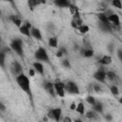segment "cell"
<instances>
[{
  "label": "cell",
  "mask_w": 122,
  "mask_h": 122,
  "mask_svg": "<svg viewBox=\"0 0 122 122\" xmlns=\"http://www.w3.org/2000/svg\"><path fill=\"white\" fill-rule=\"evenodd\" d=\"M16 82L21 88V90H23V92H27L28 94H30V85L28 76H26L24 73H20L16 77Z\"/></svg>",
  "instance_id": "obj_1"
},
{
  "label": "cell",
  "mask_w": 122,
  "mask_h": 122,
  "mask_svg": "<svg viewBox=\"0 0 122 122\" xmlns=\"http://www.w3.org/2000/svg\"><path fill=\"white\" fill-rule=\"evenodd\" d=\"M10 48L18 55H20V56L23 55V43H22V40H20V39H14L10 43Z\"/></svg>",
  "instance_id": "obj_2"
},
{
  "label": "cell",
  "mask_w": 122,
  "mask_h": 122,
  "mask_svg": "<svg viewBox=\"0 0 122 122\" xmlns=\"http://www.w3.org/2000/svg\"><path fill=\"white\" fill-rule=\"evenodd\" d=\"M35 58L37 61H45V62H49L50 61V58H49V55L46 51V50L42 47L38 48V50L35 51V54H34Z\"/></svg>",
  "instance_id": "obj_3"
},
{
  "label": "cell",
  "mask_w": 122,
  "mask_h": 122,
  "mask_svg": "<svg viewBox=\"0 0 122 122\" xmlns=\"http://www.w3.org/2000/svg\"><path fill=\"white\" fill-rule=\"evenodd\" d=\"M65 91L70 92V93H73V94H78L79 93L78 86L73 81H68L65 84Z\"/></svg>",
  "instance_id": "obj_4"
},
{
  "label": "cell",
  "mask_w": 122,
  "mask_h": 122,
  "mask_svg": "<svg viewBox=\"0 0 122 122\" xmlns=\"http://www.w3.org/2000/svg\"><path fill=\"white\" fill-rule=\"evenodd\" d=\"M53 84H54V89H55V92L57 93V95H59L60 97H64L65 96V84L60 81H56Z\"/></svg>",
  "instance_id": "obj_5"
},
{
  "label": "cell",
  "mask_w": 122,
  "mask_h": 122,
  "mask_svg": "<svg viewBox=\"0 0 122 122\" xmlns=\"http://www.w3.org/2000/svg\"><path fill=\"white\" fill-rule=\"evenodd\" d=\"M93 78L95 80H97L98 82H101V83L105 82V80H106V71H103V70H98L96 72H94Z\"/></svg>",
  "instance_id": "obj_6"
},
{
  "label": "cell",
  "mask_w": 122,
  "mask_h": 122,
  "mask_svg": "<svg viewBox=\"0 0 122 122\" xmlns=\"http://www.w3.org/2000/svg\"><path fill=\"white\" fill-rule=\"evenodd\" d=\"M44 88H45V90H46L51 96H54V95H55L56 92H55V89H54V84H53V83L47 82V83H45Z\"/></svg>",
  "instance_id": "obj_7"
},
{
  "label": "cell",
  "mask_w": 122,
  "mask_h": 122,
  "mask_svg": "<svg viewBox=\"0 0 122 122\" xmlns=\"http://www.w3.org/2000/svg\"><path fill=\"white\" fill-rule=\"evenodd\" d=\"M51 112H52V114H53V119L56 122H59L60 118H61V115H62V110L60 108H56V109H52Z\"/></svg>",
  "instance_id": "obj_8"
},
{
  "label": "cell",
  "mask_w": 122,
  "mask_h": 122,
  "mask_svg": "<svg viewBox=\"0 0 122 122\" xmlns=\"http://www.w3.org/2000/svg\"><path fill=\"white\" fill-rule=\"evenodd\" d=\"M108 19H109V21L111 22V23H112L114 26H119L120 25V20H119V16L116 14V13H113V14H112L111 16H109L108 17Z\"/></svg>",
  "instance_id": "obj_9"
},
{
  "label": "cell",
  "mask_w": 122,
  "mask_h": 122,
  "mask_svg": "<svg viewBox=\"0 0 122 122\" xmlns=\"http://www.w3.org/2000/svg\"><path fill=\"white\" fill-rule=\"evenodd\" d=\"M32 66H33V69L38 72V73H40V74H44V67H43V65H42V63L41 62H39V61H36V62H34L33 64H32Z\"/></svg>",
  "instance_id": "obj_10"
},
{
  "label": "cell",
  "mask_w": 122,
  "mask_h": 122,
  "mask_svg": "<svg viewBox=\"0 0 122 122\" xmlns=\"http://www.w3.org/2000/svg\"><path fill=\"white\" fill-rule=\"evenodd\" d=\"M30 34H31V36H33L34 38H36V39H38V40H42V34H41V31H40L38 29L32 28V29L30 30Z\"/></svg>",
  "instance_id": "obj_11"
},
{
  "label": "cell",
  "mask_w": 122,
  "mask_h": 122,
  "mask_svg": "<svg viewBox=\"0 0 122 122\" xmlns=\"http://www.w3.org/2000/svg\"><path fill=\"white\" fill-rule=\"evenodd\" d=\"M112 57L111 55H104L102 56V58L99 60V63L101 65H104V66H107V65H110L112 63Z\"/></svg>",
  "instance_id": "obj_12"
},
{
  "label": "cell",
  "mask_w": 122,
  "mask_h": 122,
  "mask_svg": "<svg viewBox=\"0 0 122 122\" xmlns=\"http://www.w3.org/2000/svg\"><path fill=\"white\" fill-rule=\"evenodd\" d=\"M54 4L60 8H67V7H70L71 6V3L67 0H57L54 2Z\"/></svg>",
  "instance_id": "obj_13"
},
{
  "label": "cell",
  "mask_w": 122,
  "mask_h": 122,
  "mask_svg": "<svg viewBox=\"0 0 122 122\" xmlns=\"http://www.w3.org/2000/svg\"><path fill=\"white\" fill-rule=\"evenodd\" d=\"M92 110H93L95 112L102 113V112H103V105H102V103H101V102L96 101V103L92 106Z\"/></svg>",
  "instance_id": "obj_14"
},
{
  "label": "cell",
  "mask_w": 122,
  "mask_h": 122,
  "mask_svg": "<svg viewBox=\"0 0 122 122\" xmlns=\"http://www.w3.org/2000/svg\"><path fill=\"white\" fill-rule=\"evenodd\" d=\"M10 18V20L12 21V23H13L16 27L20 28V27L22 26V21H21V19H20V18H18L16 15H11Z\"/></svg>",
  "instance_id": "obj_15"
},
{
  "label": "cell",
  "mask_w": 122,
  "mask_h": 122,
  "mask_svg": "<svg viewBox=\"0 0 122 122\" xmlns=\"http://www.w3.org/2000/svg\"><path fill=\"white\" fill-rule=\"evenodd\" d=\"M19 30H20V32H21L22 34H24V35H26V36H30V35H31V34H30V30L28 29L24 24L19 28Z\"/></svg>",
  "instance_id": "obj_16"
},
{
  "label": "cell",
  "mask_w": 122,
  "mask_h": 122,
  "mask_svg": "<svg viewBox=\"0 0 122 122\" xmlns=\"http://www.w3.org/2000/svg\"><path fill=\"white\" fill-rule=\"evenodd\" d=\"M98 18L100 20L101 23H104V24H107V25H110V21L108 19V17L104 14V13H99L98 14Z\"/></svg>",
  "instance_id": "obj_17"
},
{
  "label": "cell",
  "mask_w": 122,
  "mask_h": 122,
  "mask_svg": "<svg viewBox=\"0 0 122 122\" xmlns=\"http://www.w3.org/2000/svg\"><path fill=\"white\" fill-rule=\"evenodd\" d=\"M75 111L78 113H80V114H84V112H85V106H84V104L82 102H79L77 104V106H76V110Z\"/></svg>",
  "instance_id": "obj_18"
},
{
  "label": "cell",
  "mask_w": 122,
  "mask_h": 122,
  "mask_svg": "<svg viewBox=\"0 0 122 122\" xmlns=\"http://www.w3.org/2000/svg\"><path fill=\"white\" fill-rule=\"evenodd\" d=\"M58 45V41H57V38L56 37H51L49 39V46L51 47V48H56Z\"/></svg>",
  "instance_id": "obj_19"
},
{
  "label": "cell",
  "mask_w": 122,
  "mask_h": 122,
  "mask_svg": "<svg viewBox=\"0 0 122 122\" xmlns=\"http://www.w3.org/2000/svg\"><path fill=\"white\" fill-rule=\"evenodd\" d=\"M13 70H14L15 73H19V74L22 73V66L17 61H15L13 63Z\"/></svg>",
  "instance_id": "obj_20"
},
{
  "label": "cell",
  "mask_w": 122,
  "mask_h": 122,
  "mask_svg": "<svg viewBox=\"0 0 122 122\" xmlns=\"http://www.w3.org/2000/svg\"><path fill=\"white\" fill-rule=\"evenodd\" d=\"M106 78L109 79L110 81H113V80H115V78H116V74H115L113 71H109L106 72Z\"/></svg>",
  "instance_id": "obj_21"
},
{
  "label": "cell",
  "mask_w": 122,
  "mask_h": 122,
  "mask_svg": "<svg viewBox=\"0 0 122 122\" xmlns=\"http://www.w3.org/2000/svg\"><path fill=\"white\" fill-rule=\"evenodd\" d=\"M85 115H86V117H87L88 119H94V118L96 117L97 114H96V112H95L93 110H92V111L90 110V111H88V112H86Z\"/></svg>",
  "instance_id": "obj_22"
},
{
  "label": "cell",
  "mask_w": 122,
  "mask_h": 122,
  "mask_svg": "<svg viewBox=\"0 0 122 122\" xmlns=\"http://www.w3.org/2000/svg\"><path fill=\"white\" fill-rule=\"evenodd\" d=\"M82 54H83V56H85V57H92V56L93 55V51L91 50V49H89V50H84V51H82Z\"/></svg>",
  "instance_id": "obj_23"
},
{
  "label": "cell",
  "mask_w": 122,
  "mask_h": 122,
  "mask_svg": "<svg viewBox=\"0 0 122 122\" xmlns=\"http://www.w3.org/2000/svg\"><path fill=\"white\" fill-rule=\"evenodd\" d=\"M86 101H87L90 105H92V106H93V105L96 103V100H95V98H94L92 95H88V96L86 97Z\"/></svg>",
  "instance_id": "obj_24"
},
{
  "label": "cell",
  "mask_w": 122,
  "mask_h": 122,
  "mask_svg": "<svg viewBox=\"0 0 122 122\" xmlns=\"http://www.w3.org/2000/svg\"><path fill=\"white\" fill-rule=\"evenodd\" d=\"M41 2H39V1H32V0H30V1H29L28 2V5H29V7H30V10H33L37 5H39Z\"/></svg>",
  "instance_id": "obj_25"
},
{
  "label": "cell",
  "mask_w": 122,
  "mask_h": 122,
  "mask_svg": "<svg viewBox=\"0 0 122 122\" xmlns=\"http://www.w3.org/2000/svg\"><path fill=\"white\" fill-rule=\"evenodd\" d=\"M112 5L114 7V8H117V9H122V2L120 0H113L112 2Z\"/></svg>",
  "instance_id": "obj_26"
},
{
  "label": "cell",
  "mask_w": 122,
  "mask_h": 122,
  "mask_svg": "<svg viewBox=\"0 0 122 122\" xmlns=\"http://www.w3.org/2000/svg\"><path fill=\"white\" fill-rule=\"evenodd\" d=\"M89 27L87 26V25H82V26H80L79 28H78V30L81 32V33H87L88 31H89Z\"/></svg>",
  "instance_id": "obj_27"
},
{
  "label": "cell",
  "mask_w": 122,
  "mask_h": 122,
  "mask_svg": "<svg viewBox=\"0 0 122 122\" xmlns=\"http://www.w3.org/2000/svg\"><path fill=\"white\" fill-rule=\"evenodd\" d=\"M99 27L100 29H102L103 30L105 31H111V28H110V25H107V24H104V23H99Z\"/></svg>",
  "instance_id": "obj_28"
},
{
  "label": "cell",
  "mask_w": 122,
  "mask_h": 122,
  "mask_svg": "<svg viewBox=\"0 0 122 122\" xmlns=\"http://www.w3.org/2000/svg\"><path fill=\"white\" fill-rule=\"evenodd\" d=\"M110 90H111V92H112L113 95H117V94L119 93V90H118V88H117L116 86H114V85L111 86V87H110Z\"/></svg>",
  "instance_id": "obj_29"
},
{
  "label": "cell",
  "mask_w": 122,
  "mask_h": 122,
  "mask_svg": "<svg viewBox=\"0 0 122 122\" xmlns=\"http://www.w3.org/2000/svg\"><path fill=\"white\" fill-rule=\"evenodd\" d=\"M0 64H1L2 68L5 67V52H4V51H2L0 53Z\"/></svg>",
  "instance_id": "obj_30"
},
{
  "label": "cell",
  "mask_w": 122,
  "mask_h": 122,
  "mask_svg": "<svg viewBox=\"0 0 122 122\" xmlns=\"http://www.w3.org/2000/svg\"><path fill=\"white\" fill-rule=\"evenodd\" d=\"M62 66L63 67H65V68H67V69H71V64H70V62H69V60H67V59H65V60H63L62 61Z\"/></svg>",
  "instance_id": "obj_31"
},
{
  "label": "cell",
  "mask_w": 122,
  "mask_h": 122,
  "mask_svg": "<svg viewBox=\"0 0 122 122\" xmlns=\"http://www.w3.org/2000/svg\"><path fill=\"white\" fill-rule=\"evenodd\" d=\"M103 13H104V14H105L107 17H109V16H111L112 14H113L114 12H113L112 10H110V9H107V10H105V12H103Z\"/></svg>",
  "instance_id": "obj_32"
},
{
  "label": "cell",
  "mask_w": 122,
  "mask_h": 122,
  "mask_svg": "<svg viewBox=\"0 0 122 122\" xmlns=\"http://www.w3.org/2000/svg\"><path fill=\"white\" fill-rule=\"evenodd\" d=\"M93 90H94V92H101V87H100L99 85L95 84V85H93Z\"/></svg>",
  "instance_id": "obj_33"
},
{
  "label": "cell",
  "mask_w": 122,
  "mask_h": 122,
  "mask_svg": "<svg viewBox=\"0 0 122 122\" xmlns=\"http://www.w3.org/2000/svg\"><path fill=\"white\" fill-rule=\"evenodd\" d=\"M116 52H117V56H118L119 60L122 61V50H121V49H118Z\"/></svg>",
  "instance_id": "obj_34"
},
{
  "label": "cell",
  "mask_w": 122,
  "mask_h": 122,
  "mask_svg": "<svg viewBox=\"0 0 122 122\" xmlns=\"http://www.w3.org/2000/svg\"><path fill=\"white\" fill-rule=\"evenodd\" d=\"M71 27H72L73 29H75V30L77 29V30H78V26H77V24L75 23V21H74L73 19L71 20Z\"/></svg>",
  "instance_id": "obj_35"
},
{
  "label": "cell",
  "mask_w": 122,
  "mask_h": 122,
  "mask_svg": "<svg viewBox=\"0 0 122 122\" xmlns=\"http://www.w3.org/2000/svg\"><path fill=\"white\" fill-rule=\"evenodd\" d=\"M76 104L74 103V102H72L71 104V106H70V110H71V111H74V110H76Z\"/></svg>",
  "instance_id": "obj_36"
},
{
  "label": "cell",
  "mask_w": 122,
  "mask_h": 122,
  "mask_svg": "<svg viewBox=\"0 0 122 122\" xmlns=\"http://www.w3.org/2000/svg\"><path fill=\"white\" fill-rule=\"evenodd\" d=\"M29 74H30V76H34V74H35V71H34V69H30V71H29Z\"/></svg>",
  "instance_id": "obj_37"
},
{
  "label": "cell",
  "mask_w": 122,
  "mask_h": 122,
  "mask_svg": "<svg viewBox=\"0 0 122 122\" xmlns=\"http://www.w3.org/2000/svg\"><path fill=\"white\" fill-rule=\"evenodd\" d=\"M63 122H72V120H71V117H69V116H65L64 119H63Z\"/></svg>",
  "instance_id": "obj_38"
},
{
  "label": "cell",
  "mask_w": 122,
  "mask_h": 122,
  "mask_svg": "<svg viewBox=\"0 0 122 122\" xmlns=\"http://www.w3.org/2000/svg\"><path fill=\"white\" fill-rule=\"evenodd\" d=\"M47 116H48V118H51V119H53V114H52V112H51V111H49V112H48V114H47Z\"/></svg>",
  "instance_id": "obj_39"
},
{
  "label": "cell",
  "mask_w": 122,
  "mask_h": 122,
  "mask_svg": "<svg viewBox=\"0 0 122 122\" xmlns=\"http://www.w3.org/2000/svg\"><path fill=\"white\" fill-rule=\"evenodd\" d=\"M63 54H64V53L62 52V51H61V50H59V51L56 52V56H57V57H59V58H60V57H62V56H63Z\"/></svg>",
  "instance_id": "obj_40"
},
{
  "label": "cell",
  "mask_w": 122,
  "mask_h": 122,
  "mask_svg": "<svg viewBox=\"0 0 122 122\" xmlns=\"http://www.w3.org/2000/svg\"><path fill=\"white\" fill-rule=\"evenodd\" d=\"M0 108H1V111H2V112H4V111L6 110V107H5V105H4L2 102L0 103Z\"/></svg>",
  "instance_id": "obj_41"
},
{
  "label": "cell",
  "mask_w": 122,
  "mask_h": 122,
  "mask_svg": "<svg viewBox=\"0 0 122 122\" xmlns=\"http://www.w3.org/2000/svg\"><path fill=\"white\" fill-rule=\"evenodd\" d=\"M105 118H106V120L111 121V120H112V115H111V114H107V115L105 116Z\"/></svg>",
  "instance_id": "obj_42"
},
{
  "label": "cell",
  "mask_w": 122,
  "mask_h": 122,
  "mask_svg": "<svg viewBox=\"0 0 122 122\" xmlns=\"http://www.w3.org/2000/svg\"><path fill=\"white\" fill-rule=\"evenodd\" d=\"M112 47H113L112 45H110V46H109V50H110V51H111V52L112 51Z\"/></svg>",
  "instance_id": "obj_43"
},
{
  "label": "cell",
  "mask_w": 122,
  "mask_h": 122,
  "mask_svg": "<svg viewBox=\"0 0 122 122\" xmlns=\"http://www.w3.org/2000/svg\"><path fill=\"white\" fill-rule=\"evenodd\" d=\"M73 122H83L81 119H79V118H77V119H74V121Z\"/></svg>",
  "instance_id": "obj_44"
},
{
  "label": "cell",
  "mask_w": 122,
  "mask_h": 122,
  "mask_svg": "<svg viewBox=\"0 0 122 122\" xmlns=\"http://www.w3.org/2000/svg\"><path fill=\"white\" fill-rule=\"evenodd\" d=\"M47 121H48V116H45L43 118V122H47Z\"/></svg>",
  "instance_id": "obj_45"
},
{
  "label": "cell",
  "mask_w": 122,
  "mask_h": 122,
  "mask_svg": "<svg viewBox=\"0 0 122 122\" xmlns=\"http://www.w3.org/2000/svg\"><path fill=\"white\" fill-rule=\"evenodd\" d=\"M118 101H119V103H120V104L122 105V96H121V97H120V98L118 99Z\"/></svg>",
  "instance_id": "obj_46"
}]
</instances>
